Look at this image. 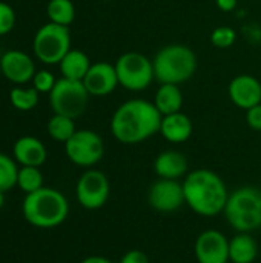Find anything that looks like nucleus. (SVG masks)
I'll return each mask as SVG.
<instances>
[{
	"instance_id": "obj_1",
	"label": "nucleus",
	"mask_w": 261,
	"mask_h": 263,
	"mask_svg": "<svg viewBox=\"0 0 261 263\" xmlns=\"http://www.w3.org/2000/svg\"><path fill=\"white\" fill-rule=\"evenodd\" d=\"M163 116L154 103L132 99L122 103L111 119V133L120 143L137 145L160 133Z\"/></svg>"
},
{
	"instance_id": "obj_2",
	"label": "nucleus",
	"mask_w": 261,
	"mask_h": 263,
	"mask_svg": "<svg viewBox=\"0 0 261 263\" xmlns=\"http://www.w3.org/2000/svg\"><path fill=\"white\" fill-rule=\"evenodd\" d=\"M183 191L186 205L202 217L223 214L229 191L225 180L208 168H198L185 176Z\"/></svg>"
},
{
	"instance_id": "obj_3",
	"label": "nucleus",
	"mask_w": 261,
	"mask_h": 263,
	"mask_svg": "<svg viewBox=\"0 0 261 263\" xmlns=\"http://www.w3.org/2000/svg\"><path fill=\"white\" fill-rule=\"evenodd\" d=\"M22 213L29 225L42 230H51L57 228L68 219L69 202L58 190L43 186L26 194Z\"/></svg>"
},
{
	"instance_id": "obj_4",
	"label": "nucleus",
	"mask_w": 261,
	"mask_h": 263,
	"mask_svg": "<svg viewBox=\"0 0 261 263\" xmlns=\"http://www.w3.org/2000/svg\"><path fill=\"white\" fill-rule=\"evenodd\" d=\"M223 216L237 233H254L261 228V190L242 186L229 193Z\"/></svg>"
},
{
	"instance_id": "obj_5",
	"label": "nucleus",
	"mask_w": 261,
	"mask_h": 263,
	"mask_svg": "<svg viewBox=\"0 0 261 263\" xmlns=\"http://www.w3.org/2000/svg\"><path fill=\"white\" fill-rule=\"evenodd\" d=\"M154 76L160 83L180 85L189 80L197 69L195 52L180 43L163 46L152 60Z\"/></svg>"
},
{
	"instance_id": "obj_6",
	"label": "nucleus",
	"mask_w": 261,
	"mask_h": 263,
	"mask_svg": "<svg viewBox=\"0 0 261 263\" xmlns=\"http://www.w3.org/2000/svg\"><path fill=\"white\" fill-rule=\"evenodd\" d=\"M88 102L89 92L80 80L62 77L49 92V103L54 114H62L74 120L86 111Z\"/></svg>"
},
{
	"instance_id": "obj_7",
	"label": "nucleus",
	"mask_w": 261,
	"mask_h": 263,
	"mask_svg": "<svg viewBox=\"0 0 261 263\" xmlns=\"http://www.w3.org/2000/svg\"><path fill=\"white\" fill-rule=\"evenodd\" d=\"M32 49L40 62L46 65L60 63L71 49V34L68 26L52 22L43 25L34 37Z\"/></svg>"
},
{
	"instance_id": "obj_8",
	"label": "nucleus",
	"mask_w": 261,
	"mask_h": 263,
	"mask_svg": "<svg viewBox=\"0 0 261 263\" xmlns=\"http://www.w3.org/2000/svg\"><path fill=\"white\" fill-rule=\"evenodd\" d=\"M114 66L118 83L129 91H143L155 79L152 60L135 51L122 54Z\"/></svg>"
},
{
	"instance_id": "obj_9",
	"label": "nucleus",
	"mask_w": 261,
	"mask_h": 263,
	"mask_svg": "<svg viewBox=\"0 0 261 263\" xmlns=\"http://www.w3.org/2000/svg\"><path fill=\"white\" fill-rule=\"evenodd\" d=\"M65 153L74 165L91 168L103 159L105 143L95 131L78 129L65 143Z\"/></svg>"
},
{
	"instance_id": "obj_10",
	"label": "nucleus",
	"mask_w": 261,
	"mask_h": 263,
	"mask_svg": "<svg viewBox=\"0 0 261 263\" xmlns=\"http://www.w3.org/2000/svg\"><path fill=\"white\" fill-rule=\"evenodd\" d=\"M77 202L88 211L100 210L106 205L111 196V183L103 171L88 168L75 185Z\"/></svg>"
},
{
	"instance_id": "obj_11",
	"label": "nucleus",
	"mask_w": 261,
	"mask_h": 263,
	"mask_svg": "<svg viewBox=\"0 0 261 263\" xmlns=\"http://www.w3.org/2000/svg\"><path fill=\"white\" fill-rule=\"evenodd\" d=\"M148 203L149 206L163 214L178 211L185 202L183 183L171 179H158L148 190Z\"/></svg>"
},
{
	"instance_id": "obj_12",
	"label": "nucleus",
	"mask_w": 261,
	"mask_h": 263,
	"mask_svg": "<svg viewBox=\"0 0 261 263\" xmlns=\"http://www.w3.org/2000/svg\"><path fill=\"white\" fill-rule=\"evenodd\" d=\"M194 256L198 263H229V239L218 230H206L195 239Z\"/></svg>"
},
{
	"instance_id": "obj_13",
	"label": "nucleus",
	"mask_w": 261,
	"mask_h": 263,
	"mask_svg": "<svg viewBox=\"0 0 261 263\" xmlns=\"http://www.w3.org/2000/svg\"><path fill=\"white\" fill-rule=\"evenodd\" d=\"M0 68L2 74L17 85L28 83L35 76V65L32 59L26 52L18 49H11L5 52L0 59Z\"/></svg>"
},
{
	"instance_id": "obj_14",
	"label": "nucleus",
	"mask_w": 261,
	"mask_h": 263,
	"mask_svg": "<svg viewBox=\"0 0 261 263\" xmlns=\"http://www.w3.org/2000/svg\"><path fill=\"white\" fill-rule=\"evenodd\" d=\"M82 82L88 89L89 96L97 97L111 94L117 88V85H120L115 66L108 62H97L91 65L89 71L86 72Z\"/></svg>"
},
{
	"instance_id": "obj_15",
	"label": "nucleus",
	"mask_w": 261,
	"mask_h": 263,
	"mask_svg": "<svg viewBox=\"0 0 261 263\" xmlns=\"http://www.w3.org/2000/svg\"><path fill=\"white\" fill-rule=\"evenodd\" d=\"M228 94L235 106L248 111L249 108L261 103L260 80L249 74H240L231 80Z\"/></svg>"
},
{
	"instance_id": "obj_16",
	"label": "nucleus",
	"mask_w": 261,
	"mask_h": 263,
	"mask_svg": "<svg viewBox=\"0 0 261 263\" xmlns=\"http://www.w3.org/2000/svg\"><path fill=\"white\" fill-rule=\"evenodd\" d=\"M14 160L22 166H37L40 168L48 157L45 145L32 137V136H23L20 137L12 148Z\"/></svg>"
},
{
	"instance_id": "obj_17",
	"label": "nucleus",
	"mask_w": 261,
	"mask_h": 263,
	"mask_svg": "<svg viewBox=\"0 0 261 263\" xmlns=\"http://www.w3.org/2000/svg\"><path fill=\"white\" fill-rule=\"evenodd\" d=\"M154 171L158 179L178 180L188 174V159L175 149L163 151L154 160Z\"/></svg>"
},
{
	"instance_id": "obj_18",
	"label": "nucleus",
	"mask_w": 261,
	"mask_h": 263,
	"mask_svg": "<svg viewBox=\"0 0 261 263\" xmlns=\"http://www.w3.org/2000/svg\"><path fill=\"white\" fill-rule=\"evenodd\" d=\"M192 129L194 126L191 119L182 111L163 116L162 119L160 133L171 143H183L189 140V137L192 136Z\"/></svg>"
},
{
	"instance_id": "obj_19",
	"label": "nucleus",
	"mask_w": 261,
	"mask_h": 263,
	"mask_svg": "<svg viewBox=\"0 0 261 263\" xmlns=\"http://www.w3.org/2000/svg\"><path fill=\"white\" fill-rule=\"evenodd\" d=\"M258 257V243L252 233H237L229 239V262L254 263Z\"/></svg>"
},
{
	"instance_id": "obj_20",
	"label": "nucleus",
	"mask_w": 261,
	"mask_h": 263,
	"mask_svg": "<svg viewBox=\"0 0 261 263\" xmlns=\"http://www.w3.org/2000/svg\"><path fill=\"white\" fill-rule=\"evenodd\" d=\"M58 65H60V71H62L65 79L82 82L92 63L83 51L69 49L68 54L62 59V62Z\"/></svg>"
},
{
	"instance_id": "obj_21",
	"label": "nucleus",
	"mask_w": 261,
	"mask_h": 263,
	"mask_svg": "<svg viewBox=\"0 0 261 263\" xmlns=\"http://www.w3.org/2000/svg\"><path fill=\"white\" fill-rule=\"evenodd\" d=\"M154 105L162 116L174 114L182 111L183 106V94L177 85L162 83L154 97Z\"/></svg>"
},
{
	"instance_id": "obj_22",
	"label": "nucleus",
	"mask_w": 261,
	"mask_h": 263,
	"mask_svg": "<svg viewBox=\"0 0 261 263\" xmlns=\"http://www.w3.org/2000/svg\"><path fill=\"white\" fill-rule=\"evenodd\" d=\"M75 123L74 119L62 116V114H54L49 122H48V134L51 136V139H54L55 142H62L66 143L75 133Z\"/></svg>"
},
{
	"instance_id": "obj_23",
	"label": "nucleus",
	"mask_w": 261,
	"mask_h": 263,
	"mask_svg": "<svg viewBox=\"0 0 261 263\" xmlns=\"http://www.w3.org/2000/svg\"><path fill=\"white\" fill-rule=\"evenodd\" d=\"M46 12L52 23L63 26H69L75 18V8L71 0H49Z\"/></svg>"
},
{
	"instance_id": "obj_24",
	"label": "nucleus",
	"mask_w": 261,
	"mask_h": 263,
	"mask_svg": "<svg viewBox=\"0 0 261 263\" xmlns=\"http://www.w3.org/2000/svg\"><path fill=\"white\" fill-rule=\"evenodd\" d=\"M17 186L25 193L31 194L43 188V174L37 166H22L17 174Z\"/></svg>"
},
{
	"instance_id": "obj_25",
	"label": "nucleus",
	"mask_w": 261,
	"mask_h": 263,
	"mask_svg": "<svg viewBox=\"0 0 261 263\" xmlns=\"http://www.w3.org/2000/svg\"><path fill=\"white\" fill-rule=\"evenodd\" d=\"M12 106L18 111H31L38 103V91L32 88H12L9 92Z\"/></svg>"
},
{
	"instance_id": "obj_26",
	"label": "nucleus",
	"mask_w": 261,
	"mask_h": 263,
	"mask_svg": "<svg viewBox=\"0 0 261 263\" xmlns=\"http://www.w3.org/2000/svg\"><path fill=\"white\" fill-rule=\"evenodd\" d=\"M17 174L18 166L17 162L8 157L6 154L0 153V191L6 193L17 186Z\"/></svg>"
},
{
	"instance_id": "obj_27",
	"label": "nucleus",
	"mask_w": 261,
	"mask_h": 263,
	"mask_svg": "<svg viewBox=\"0 0 261 263\" xmlns=\"http://www.w3.org/2000/svg\"><path fill=\"white\" fill-rule=\"evenodd\" d=\"M237 32L231 26H218L211 32V42L215 48L226 49L235 43Z\"/></svg>"
},
{
	"instance_id": "obj_28",
	"label": "nucleus",
	"mask_w": 261,
	"mask_h": 263,
	"mask_svg": "<svg viewBox=\"0 0 261 263\" xmlns=\"http://www.w3.org/2000/svg\"><path fill=\"white\" fill-rule=\"evenodd\" d=\"M55 82H57L55 77H54L49 71L42 69V71L35 72V76H34V79H32V86H34L38 92H48V94H49V92L52 91Z\"/></svg>"
},
{
	"instance_id": "obj_29",
	"label": "nucleus",
	"mask_w": 261,
	"mask_h": 263,
	"mask_svg": "<svg viewBox=\"0 0 261 263\" xmlns=\"http://www.w3.org/2000/svg\"><path fill=\"white\" fill-rule=\"evenodd\" d=\"M15 25V12L14 9L5 3V2H0V35H5L8 34Z\"/></svg>"
},
{
	"instance_id": "obj_30",
	"label": "nucleus",
	"mask_w": 261,
	"mask_h": 263,
	"mask_svg": "<svg viewBox=\"0 0 261 263\" xmlns=\"http://www.w3.org/2000/svg\"><path fill=\"white\" fill-rule=\"evenodd\" d=\"M118 263H151L149 257L146 253H143L142 250H129L128 253H125L120 257Z\"/></svg>"
},
{
	"instance_id": "obj_31",
	"label": "nucleus",
	"mask_w": 261,
	"mask_h": 263,
	"mask_svg": "<svg viewBox=\"0 0 261 263\" xmlns=\"http://www.w3.org/2000/svg\"><path fill=\"white\" fill-rule=\"evenodd\" d=\"M246 120H248V125L252 129L261 131V103L249 108L246 111Z\"/></svg>"
},
{
	"instance_id": "obj_32",
	"label": "nucleus",
	"mask_w": 261,
	"mask_h": 263,
	"mask_svg": "<svg viewBox=\"0 0 261 263\" xmlns=\"http://www.w3.org/2000/svg\"><path fill=\"white\" fill-rule=\"evenodd\" d=\"M215 2H217L218 9L225 11V12H231L237 6V0H215Z\"/></svg>"
},
{
	"instance_id": "obj_33",
	"label": "nucleus",
	"mask_w": 261,
	"mask_h": 263,
	"mask_svg": "<svg viewBox=\"0 0 261 263\" xmlns=\"http://www.w3.org/2000/svg\"><path fill=\"white\" fill-rule=\"evenodd\" d=\"M80 263H115V262H112L111 259L103 257V256H89V257L83 259Z\"/></svg>"
},
{
	"instance_id": "obj_34",
	"label": "nucleus",
	"mask_w": 261,
	"mask_h": 263,
	"mask_svg": "<svg viewBox=\"0 0 261 263\" xmlns=\"http://www.w3.org/2000/svg\"><path fill=\"white\" fill-rule=\"evenodd\" d=\"M3 205H5V193L0 191V210L3 208Z\"/></svg>"
},
{
	"instance_id": "obj_35",
	"label": "nucleus",
	"mask_w": 261,
	"mask_h": 263,
	"mask_svg": "<svg viewBox=\"0 0 261 263\" xmlns=\"http://www.w3.org/2000/svg\"><path fill=\"white\" fill-rule=\"evenodd\" d=\"M0 76H2V68H0Z\"/></svg>"
},
{
	"instance_id": "obj_36",
	"label": "nucleus",
	"mask_w": 261,
	"mask_h": 263,
	"mask_svg": "<svg viewBox=\"0 0 261 263\" xmlns=\"http://www.w3.org/2000/svg\"><path fill=\"white\" fill-rule=\"evenodd\" d=\"M103 2H108V0H103Z\"/></svg>"
}]
</instances>
